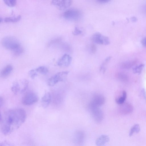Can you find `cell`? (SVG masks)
Returning <instances> with one entry per match:
<instances>
[{"label": "cell", "mask_w": 146, "mask_h": 146, "mask_svg": "<svg viewBox=\"0 0 146 146\" xmlns=\"http://www.w3.org/2000/svg\"><path fill=\"white\" fill-rule=\"evenodd\" d=\"M27 117L25 111L18 108L10 110L3 114L0 113L1 131L4 135H8L18 129L25 122Z\"/></svg>", "instance_id": "obj_1"}, {"label": "cell", "mask_w": 146, "mask_h": 146, "mask_svg": "<svg viewBox=\"0 0 146 146\" xmlns=\"http://www.w3.org/2000/svg\"><path fill=\"white\" fill-rule=\"evenodd\" d=\"M1 43L4 47L12 51L15 55H19L23 52V49L20 42L15 37L5 36L2 39Z\"/></svg>", "instance_id": "obj_2"}, {"label": "cell", "mask_w": 146, "mask_h": 146, "mask_svg": "<svg viewBox=\"0 0 146 146\" xmlns=\"http://www.w3.org/2000/svg\"><path fill=\"white\" fill-rule=\"evenodd\" d=\"M28 84V81L25 79L16 80L13 83L11 90L15 94L22 93L27 89Z\"/></svg>", "instance_id": "obj_3"}, {"label": "cell", "mask_w": 146, "mask_h": 146, "mask_svg": "<svg viewBox=\"0 0 146 146\" xmlns=\"http://www.w3.org/2000/svg\"><path fill=\"white\" fill-rule=\"evenodd\" d=\"M81 16L80 11L75 8L68 9L63 14V17L65 19L71 21H77L81 18Z\"/></svg>", "instance_id": "obj_4"}, {"label": "cell", "mask_w": 146, "mask_h": 146, "mask_svg": "<svg viewBox=\"0 0 146 146\" xmlns=\"http://www.w3.org/2000/svg\"><path fill=\"white\" fill-rule=\"evenodd\" d=\"M69 72V71H64L57 73L48 79V85L53 86L59 82L65 81Z\"/></svg>", "instance_id": "obj_5"}, {"label": "cell", "mask_w": 146, "mask_h": 146, "mask_svg": "<svg viewBox=\"0 0 146 146\" xmlns=\"http://www.w3.org/2000/svg\"><path fill=\"white\" fill-rule=\"evenodd\" d=\"M88 108L92 116L95 121L98 123H101L103 119L104 114L100 107L88 106Z\"/></svg>", "instance_id": "obj_6"}, {"label": "cell", "mask_w": 146, "mask_h": 146, "mask_svg": "<svg viewBox=\"0 0 146 146\" xmlns=\"http://www.w3.org/2000/svg\"><path fill=\"white\" fill-rule=\"evenodd\" d=\"M38 99V97L35 93L30 92L27 93L23 96L22 102L23 105L30 106L36 102Z\"/></svg>", "instance_id": "obj_7"}, {"label": "cell", "mask_w": 146, "mask_h": 146, "mask_svg": "<svg viewBox=\"0 0 146 146\" xmlns=\"http://www.w3.org/2000/svg\"><path fill=\"white\" fill-rule=\"evenodd\" d=\"M91 40L94 43L98 44L108 45L110 43L108 37L98 32L93 34Z\"/></svg>", "instance_id": "obj_8"}, {"label": "cell", "mask_w": 146, "mask_h": 146, "mask_svg": "<svg viewBox=\"0 0 146 146\" xmlns=\"http://www.w3.org/2000/svg\"><path fill=\"white\" fill-rule=\"evenodd\" d=\"M85 134L81 130L75 132L73 136V142L76 146H82L85 141Z\"/></svg>", "instance_id": "obj_9"}, {"label": "cell", "mask_w": 146, "mask_h": 146, "mask_svg": "<svg viewBox=\"0 0 146 146\" xmlns=\"http://www.w3.org/2000/svg\"><path fill=\"white\" fill-rule=\"evenodd\" d=\"M105 101V99L103 95L96 94L94 96L88 106L100 107L104 104Z\"/></svg>", "instance_id": "obj_10"}, {"label": "cell", "mask_w": 146, "mask_h": 146, "mask_svg": "<svg viewBox=\"0 0 146 146\" xmlns=\"http://www.w3.org/2000/svg\"><path fill=\"white\" fill-rule=\"evenodd\" d=\"M72 3L70 0H54L51 1L52 4L60 9L68 8L71 5Z\"/></svg>", "instance_id": "obj_11"}, {"label": "cell", "mask_w": 146, "mask_h": 146, "mask_svg": "<svg viewBox=\"0 0 146 146\" xmlns=\"http://www.w3.org/2000/svg\"><path fill=\"white\" fill-rule=\"evenodd\" d=\"M72 60V57L68 54H64L58 60V66L62 67H68L70 64Z\"/></svg>", "instance_id": "obj_12"}, {"label": "cell", "mask_w": 146, "mask_h": 146, "mask_svg": "<svg viewBox=\"0 0 146 146\" xmlns=\"http://www.w3.org/2000/svg\"><path fill=\"white\" fill-rule=\"evenodd\" d=\"M120 105L119 111L121 114L123 115L129 114L131 113L133 110L132 106L129 103H124Z\"/></svg>", "instance_id": "obj_13"}, {"label": "cell", "mask_w": 146, "mask_h": 146, "mask_svg": "<svg viewBox=\"0 0 146 146\" xmlns=\"http://www.w3.org/2000/svg\"><path fill=\"white\" fill-rule=\"evenodd\" d=\"M110 140L109 137L106 135H102L99 137L96 141V146H106V144Z\"/></svg>", "instance_id": "obj_14"}, {"label": "cell", "mask_w": 146, "mask_h": 146, "mask_svg": "<svg viewBox=\"0 0 146 146\" xmlns=\"http://www.w3.org/2000/svg\"><path fill=\"white\" fill-rule=\"evenodd\" d=\"M51 96L50 93L48 92H46L41 100V104L42 107L45 108L47 107L50 102Z\"/></svg>", "instance_id": "obj_15"}, {"label": "cell", "mask_w": 146, "mask_h": 146, "mask_svg": "<svg viewBox=\"0 0 146 146\" xmlns=\"http://www.w3.org/2000/svg\"><path fill=\"white\" fill-rule=\"evenodd\" d=\"M13 70V67L11 65L9 64L7 65L1 71V76L3 78L7 77L11 74Z\"/></svg>", "instance_id": "obj_16"}, {"label": "cell", "mask_w": 146, "mask_h": 146, "mask_svg": "<svg viewBox=\"0 0 146 146\" xmlns=\"http://www.w3.org/2000/svg\"><path fill=\"white\" fill-rule=\"evenodd\" d=\"M137 62L135 60H133L123 62L121 64V67L123 69H129L135 65Z\"/></svg>", "instance_id": "obj_17"}, {"label": "cell", "mask_w": 146, "mask_h": 146, "mask_svg": "<svg viewBox=\"0 0 146 146\" xmlns=\"http://www.w3.org/2000/svg\"><path fill=\"white\" fill-rule=\"evenodd\" d=\"M21 18L20 15L17 16L8 17L3 18V22H17L20 20Z\"/></svg>", "instance_id": "obj_18"}, {"label": "cell", "mask_w": 146, "mask_h": 146, "mask_svg": "<svg viewBox=\"0 0 146 146\" xmlns=\"http://www.w3.org/2000/svg\"><path fill=\"white\" fill-rule=\"evenodd\" d=\"M35 69L38 73L43 75L46 74L48 72V68L44 66H40Z\"/></svg>", "instance_id": "obj_19"}, {"label": "cell", "mask_w": 146, "mask_h": 146, "mask_svg": "<svg viewBox=\"0 0 146 146\" xmlns=\"http://www.w3.org/2000/svg\"><path fill=\"white\" fill-rule=\"evenodd\" d=\"M140 130V128L139 125L138 124L134 125L130 129L129 133V135L130 137L133 135L135 133H138Z\"/></svg>", "instance_id": "obj_20"}, {"label": "cell", "mask_w": 146, "mask_h": 146, "mask_svg": "<svg viewBox=\"0 0 146 146\" xmlns=\"http://www.w3.org/2000/svg\"><path fill=\"white\" fill-rule=\"evenodd\" d=\"M127 97V94L125 91H123L122 92V96L116 99V102L118 104L121 105L124 103Z\"/></svg>", "instance_id": "obj_21"}, {"label": "cell", "mask_w": 146, "mask_h": 146, "mask_svg": "<svg viewBox=\"0 0 146 146\" xmlns=\"http://www.w3.org/2000/svg\"><path fill=\"white\" fill-rule=\"evenodd\" d=\"M111 58V57L108 56L107 57L101 64L100 70L101 71L103 70V72H105L106 70V65L110 61Z\"/></svg>", "instance_id": "obj_22"}, {"label": "cell", "mask_w": 146, "mask_h": 146, "mask_svg": "<svg viewBox=\"0 0 146 146\" xmlns=\"http://www.w3.org/2000/svg\"><path fill=\"white\" fill-rule=\"evenodd\" d=\"M144 66V64H141L135 66L133 68V72L135 74H140L142 72Z\"/></svg>", "instance_id": "obj_23"}, {"label": "cell", "mask_w": 146, "mask_h": 146, "mask_svg": "<svg viewBox=\"0 0 146 146\" xmlns=\"http://www.w3.org/2000/svg\"><path fill=\"white\" fill-rule=\"evenodd\" d=\"M117 77L119 80L123 82H125L128 80L127 76L124 73H119L117 74Z\"/></svg>", "instance_id": "obj_24"}, {"label": "cell", "mask_w": 146, "mask_h": 146, "mask_svg": "<svg viewBox=\"0 0 146 146\" xmlns=\"http://www.w3.org/2000/svg\"><path fill=\"white\" fill-rule=\"evenodd\" d=\"M3 1L7 5L10 7L14 6L17 3L15 0H4Z\"/></svg>", "instance_id": "obj_25"}, {"label": "cell", "mask_w": 146, "mask_h": 146, "mask_svg": "<svg viewBox=\"0 0 146 146\" xmlns=\"http://www.w3.org/2000/svg\"><path fill=\"white\" fill-rule=\"evenodd\" d=\"M29 74L31 79H34L37 76L38 73L35 69H32L29 72Z\"/></svg>", "instance_id": "obj_26"}, {"label": "cell", "mask_w": 146, "mask_h": 146, "mask_svg": "<svg viewBox=\"0 0 146 146\" xmlns=\"http://www.w3.org/2000/svg\"><path fill=\"white\" fill-rule=\"evenodd\" d=\"M82 33V31L77 27H75L74 30L72 32V33L75 35H79L81 34Z\"/></svg>", "instance_id": "obj_27"}, {"label": "cell", "mask_w": 146, "mask_h": 146, "mask_svg": "<svg viewBox=\"0 0 146 146\" xmlns=\"http://www.w3.org/2000/svg\"><path fill=\"white\" fill-rule=\"evenodd\" d=\"M0 146H14V145L10 142L6 141H2L0 144Z\"/></svg>", "instance_id": "obj_28"}, {"label": "cell", "mask_w": 146, "mask_h": 146, "mask_svg": "<svg viewBox=\"0 0 146 146\" xmlns=\"http://www.w3.org/2000/svg\"><path fill=\"white\" fill-rule=\"evenodd\" d=\"M90 50L92 53H94L96 50V45L94 44L92 45L90 47Z\"/></svg>", "instance_id": "obj_29"}, {"label": "cell", "mask_w": 146, "mask_h": 146, "mask_svg": "<svg viewBox=\"0 0 146 146\" xmlns=\"http://www.w3.org/2000/svg\"><path fill=\"white\" fill-rule=\"evenodd\" d=\"M110 1V0H98L97 1L100 3L104 4L107 3L109 2Z\"/></svg>", "instance_id": "obj_30"}, {"label": "cell", "mask_w": 146, "mask_h": 146, "mask_svg": "<svg viewBox=\"0 0 146 146\" xmlns=\"http://www.w3.org/2000/svg\"><path fill=\"white\" fill-rule=\"evenodd\" d=\"M141 43L144 46L146 47V37H145L142 40Z\"/></svg>", "instance_id": "obj_31"}, {"label": "cell", "mask_w": 146, "mask_h": 146, "mask_svg": "<svg viewBox=\"0 0 146 146\" xmlns=\"http://www.w3.org/2000/svg\"><path fill=\"white\" fill-rule=\"evenodd\" d=\"M142 92L144 99L146 101V92L144 89L143 88L142 89Z\"/></svg>", "instance_id": "obj_32"}, {"label": "cell", "mask_w": 146, "mask_h": 146, "mask_svg": "<svg viewBox=\"0 0 146 146\" xmlns=\"http://www.w3.org/2000/svg\"><path fill=\"white\" fill-rule=\"evenodd\" d=\"M3 98L1 97L0 98V107H1L3 105Z\"/></svg>", "instance_id": "obj_33"}, {"label": "cell", "mask_w": 146, "mask_h": 146, "mask_svg": "<svg viewBox=\"0 0 146 146\" xmlns=\"http://www.w3.org/2000/svg\"><path fill=\"white\" fill-rule=\"evenodd\" d=\"M132 20L133 21H135L137 20L136 18L135 17H133L131 18Z\"/></svg>", "instance_id": "obj_34"}, {"label": "cell", "mask_w": 146, "mask_h": 146, "mask_svg": "<svg viewBox=\"0 0 146 146\" xmlns=\"http://www.w3.org/2000/svg\"><path fill=\"white\" fill-rule=\"evenodd\" d=\"M144 10L145 13L146 14V4L144 7Z\"/></svg>", "instance_id": "obj_35"}]
</instances>
